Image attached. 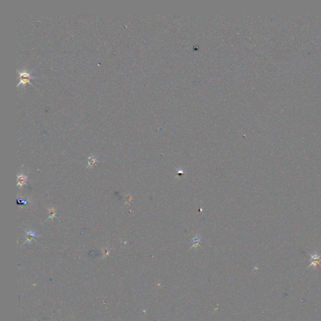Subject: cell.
Returning a JSON list of instances; mask_svg holds the SVG:
<instances>
[{"label":"cell","mask_w":321,"mask_h":321,"mask_svg":"<svg viewBox=\"0 0 321 321\" xmlns=\"http://www.w3.org/2000/svg\"><path fill=\"white\" fill-rule=\"evenodd\" d=\"M36 237H38V235H36L34 231L32 230L26 231V240L25 241V243H26L28 241L30 242V241L35 239Z\"/></svg>","instance_id":"3"},{"label":"cell","mask_w":321,"mask_h":321,"mask_svg":"<svg viewBox=\"0 0 321 321\" xmlns=\"http://www.w3.org/2000/svg\"><path fill=\"white\" fill-rule=\"evenodd\" d=\"M49 213H50V216L48 217V218L49 219H53L55 216H56V211H55L54 208H51L50 209H49Z\"/></svg>","instance_id":"5"},{"label":"cell","mask_w":321,"mask_h":321,"mask_svg":"<svg viewBox=\"0 0 321 321\" xmlns=\"http://www.w3.org/2000/svg\"><path fill=\"white\" fill-rule=\"evenodd\" d=\"M19 73V78H20V83L18 84V86L20 84H26L27 82L30 83V80L33 78H35L36 77H32L29 73H28L27 72H20L18 70Z\"/></svg>","instance_id":"1"},{"label":"cell","mask_w":321,"mask_h":321,"mask_svg":"<svg viewBox=\"0 0 321 321\" xmlns=\"http://www.w3.org/2000/svg\"><path fill=\"white\" fill-rule=\"evenodd\" d=\"M17 182H18V183H17V186L18 187H22V186L25 184L26 183V182L28 181V178L26 176L24 175L23 174H21L20 175L17 176Z\"/></svg>","instance_id":"2"},{"label":"cell","mask_w":321,"mask_h":321,"mask_svg":"<svg viewBox=\"0 0 321 321\" xmlns=\"http://www.w3.org/2000/svg\"><path fill=\"white\" fill-rule=\"evenodd\" d=\"M200 239H201V238L198 235H196L194 238H193L191 241H193V242L196 244V245H198L200 244Z\"/></svg>","instance_id":"6"},{"label":"cell","mask_w":321,"mask_h":321,"mask_svg":"<svg viewBox=\"0 0 321 321\" xmlns=\"http://www.w3.org/2000/svg\"><path fill=\"white\" fill-rule=\"evenodd\" d=\"M98 161L97 159V158L94 156H91L89 157V161H88V165L87 168H92L93 166H94L97 163Z\"/></svg>","instance_id":"4"}]
</instances>
